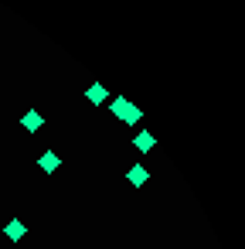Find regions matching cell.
Wrapping results in <instances>:
<instances>
[{"label": "cell", "instance_id": "277c9868", "mask_svg": "<svg viewBox=\"0 0 245 249\" xmlns=\"http://www.w3.org/2000/svg\"><path fill=\"white\" fill-rule=\"evenodd\" d=\"M4 235H7V239H11V242H21V239H24V235H28V225H24V222H21V218H11V222H7V225H4Z\"/></svg>", "mask_w": 245, "mask_h": 249}, {"label": "cell", "instance_id": "5b68a950", "mask_svg": "<svg viewBox=\"0 0 245 249\" xmlns=\"http://www.w3.org/2000/svg\"><path fill=\"white\" fill-rule=\"evenodd\" d=\"M38 167H41L45 174H51V171H58V167H62V157H58V154H51V150H45V154L38 157Z\"/></svg>", "mask_w": 245, "mask_h": 249}, {"label": "cell", "instance_id": "7a4b0ae2", "mask_svg": "<svg viewBox=\"0 0 245 249\" xmlns=\"http://www.w3.org/2000/svg\"><path fill=\"white\" fill-rule=\"evenodd\" d=\"M21 126H24V130H28V133H38V130H41V126H45V116H41V113H38V109H28V113H24V116H21Z\"/></svg>", "mask_w": 245, "mask_h": 249}, {"label": "cell", "instance_id": "6da1fadb", "mask_svg": "<svg viewBox=\"0 0 245 249\" xmlns=\"http://www.w3.org/2000/svg\"><path fill=\"white\" fill-rule=\"evenodd\" d=\"M109 109H113L119 120H126V123H140V109H136V106H130L126 99H113V103H109Z\"/></svg>", "mask_w": 245, "mask_h": 249}, {"label": "cell", "instance_id": "8992f818", "mask_svg": "<svg viewBox=\"0 0 245 249\" xmlns=\"http://www.w3.org/2000/svg\"><path fill=\"white\" fill-rule=\"evenodd\" d=\"M85 99H89L92 106H102V103L109 99V92H106V86H99V82H96V86H89V89H85Z\"/></svg>", "mask_w": 245, "mask_h": 249}, {"label": "cell", "instance_id": "52a82bcc", "mask_svg": "<svg viewBox=\"0 0 245 249\" xmlns=\"http://www.w3.org/2000/svg\"><path fill=\"white\" fill-rule=\"evenodd\" d=\"M133 147L147 154V150H153V137H150L147 130H140V133H136V140H133Z\"/></svg>", "mask_w": 245, "mask_h": 249}, {"label": "cell", "instance_id": "3957f363", "mask_svg": "<svg viewBox=\"0 0 245 249\" xmlns=\"http://www.w3.org/2000/svg\"><path fill=\"white\" fill-rule=\"evenodd\" d=\"M126 181H130V184H133V188H143V184H147V181H150V171H147V167H143V164H133V167H130V171H126Z\"/></svg>", "mask_w": 245, "mask_h": 249}]
</instances>
